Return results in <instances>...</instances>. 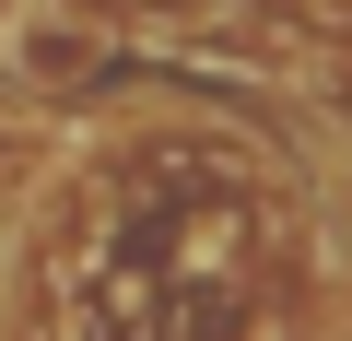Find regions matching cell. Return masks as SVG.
I'll return each instance as SVG.
<instances>
[{"instance_id":"1","label":"cell","mask_w":352,"mask_h":341,"mask_svg":"<svg viewBox=\"0 0 352 341\" xmlns=\"http://www.w3.org/2000/svg\"><path fill=\"white\" fill-rule=\"evenodd\" d=\"M129 24L106 0H0V94L24 106H71L94 83H118Z\"/></svg>"}]
</instances>
